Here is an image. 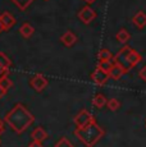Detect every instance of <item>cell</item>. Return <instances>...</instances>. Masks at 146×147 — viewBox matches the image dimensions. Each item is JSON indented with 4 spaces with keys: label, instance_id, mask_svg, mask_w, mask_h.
Segmentation results:
<instances>
[{
    "label": "cell",
    "instance_id": "6da1fadb",
    "mask_svg": "<svg viewBox=\"0 0 146 147\" xmlns=\"http://www.w3.org/2000/svg\"><path fill=\"white\" fill-rule=\"evenodd\" d=\"M4 120L16 133L22 134L30 125H32V123L35 121V117L23 104L17 102L5 114Z\"/></svg>",
    "mask_w": 146,
    "mask_h": 147
},
{
    "label": "cell",
    "instance_id": "7a4b0ae2",
    "mask_svg": "<svg viewBox=\"0 0 146 147\" xmlns=\"http://www.w3.org/2000/svg\"><path fill=\"white\" fill-rule=\"evenodd\" d=\"M73 133L86 147H94L104 137L105 131L94 120L82 128H76Z\"/></svg>",
    "mask_w": 146,
    "mask_h": 147
},
{
    "label": "cell",
    "instance_id": "3957f363",
    "mask_svg": "<svg viewBox=\"0 0 146 147\" xmlns=\"http://www.w3.org/2000/svg\"><path fill=\"white\" fill-rule=\"evenodd\" d=\"M141 54L137 53L136 50H133L132 47H130L128 45L123 46L122 49L118 51V54H116L113 61L116 64H119L126 69V72L131 70L133 67H136L137 64L141 61Z\"/></svg>",
    "mask_w": 146,
    "mask_h": 147
},
{
    "label": "cell",
    "instance_id": "277c9868",
    "mask_svg": "<svg viewBox=\"0 0 146 147\" xmlns=\"http://www.w3.org/2000/svg\"><path fill=\"white\" fill-rule=\"evenodd\" d=\"M94 120H95L94 115L86 109H82L81 111H78L77 115L73 118V123H74L76 128H82V127L87 125Z\"/></svg>",
    "mask_w": 146,
    "mask_h": 147
},
{
    "label": "cell",
    "instance_id": "5b68a950",
    "mask_svg": "<svg viewBox=\"0 0 146 147\" xmlns=\"http://www.w3.org/2000/svg\"><path fill=\"white\" fill-rule=\"evenodd\" d=\"M95 18H96V12H95L90 5H85V7L78 12V19H80L83 24H90Z\"/></svg>",
    "mask_w": 146,
    "mask_h": 147
},
{
    "label": "cell",
    "instance_id": "8992f818",
    "mask_svg": "<svg viewBox=\"0 0 146 147\" xmlns=\"http://www.w3.org/2000/svg\"><path fill=\"white\" fill-rule=\"evenodd\" d=\"M47 80L44 77L41 73H37V74H35L32 78L30 80V86L32 87L33 90H35L36 92H43L45 88H46L47 86Z\"/></svg>",
    "mask_w": 146,
    "mask_h": 147
},
{
    "label": "cell",
    "instance_id": "52a82bcc",
    "mask_svg": "<svg viewBox=\"0 0 146 147\" xmlns=\"http://www.w3.org/2000/svg\"><path fill=\"white\" fill-rule=\"evenodd\" d=\"M109 78H110V77H109V73L108 72H104L103 69H100V68H97V67H96V69L92 72V74H91L92 82H94L95 84H97V86H104Z\"/></svg>",
    "mask_w": 146,
    "mask_h": 147
},
{
    "label": "cell",
    "instance_id": "ba28073f",
    "mask_svg": "<svg viewBox=\"0 0 146 147\" xmlns=\"http://www.w3.org/2000/svg\"><path fill=\"white\" fill-rule=\"evenodd\" d=\"M126 73H127V72H126V69L122 65L114 63L113 67H112V69L109 70V77H110L112 80H114V81H118V80H120V78H122Z\"/></svg>",
    "mask_w": 146,
    "mask_h": 147
},
{
    "label": "cell",
    "instance_id": "9c48e42d",
    "mask_svg": "<svg viewBox=\"0 0 146 147\" xmlns=\"http://www.w3.org/2000/svg\"><path fill=\"white\" fill-rule=\"evenodd\" d=\"M132 23H133L135 26L139 28V30H142V28H145L146 27V13L142 12V10L137 12L133 16V18H132Z\"/></svg>",
    "mask_w": 146,
    "mask_h": 147
},
{
    "label": "cell",
    "instance_id": "30bf717a",
    "mask_svg": "<svg viewBox=\"0 0 146 147\" xmlns=\"http://www.w3.org/2000/svg\"><path fill=\"white\" fill-rule=\"evenodd\" d=\"M0 19H1L3 24H4L5 31H9L10 28L16 24V18L9 12H4V13L0 14Z\"/></svg>",
    "mask_w": 146,
    "mask_h": 147
},
{
    "label": "cell",
    "instance_id": "8fae6325",
    "mask_svg": "<svg viewBox=\"0 0 146 147\" xmlns=\"http://www.w3.org/2000/svg\"><path fill=\"white\" fill-rule=\"evenodd\" d=\"M60 41H62V44H63L64 46L71 47V46H73V45L76 44V41H77V36H76L72 31H67V32H64L63 35H62Z\"/></svg>",
    "mask_w": 146,
    "mask_h": 147
},
{
    "label": "cell",
    "instance_id": "7c38bea8",
    "mask_svg": "<svg viewBox=\"0 0 146 147\" xmlns=\"http://www.w3.org/2000/svg\"><path fill=\"white\" fill-rule=\"evenodd\" d=\"M31 137H32V140H35V141H40V142H43V141H45L47 138V133L43 127H37V128H35L32 131Z\"/></svg>",
    "mask_w": 146,
    "mask_h": 147
},
{
    "label": "cell",
    "instance_id": "4fadbf2b",
    "mask_svg": "<svg viewBox=\"0 0 146 147\" xmlns=\"http://www.w3.org/2000/svg\"><path fill=\"white\" fill-rule=\"evenodd\" d=\"M106 104H108V100H106L105 95L104 94H96L94 96V98H92V105L95 107H97V109H101V107L106 106Z\"/></svg>",
    "mask_w": 146,
    "mask_h": 147
},
{
    "label": "cell",
    "instance_id": "5bb4252c",
    "mask_svg": "<svg viewBox=\"0 0 146 147\" xmlns=\"http://www.w3.org/2000/svg\"><path fill=\"white\" fill-rule=\"evenodd\" d=\"M33 32H35V28L31 26L28 22H24V23L19 27V33H21L24 38H30L31 36L33 35Z\"/></svg>",
    "mask_w": 146,
    "mask_h": 147
},
{
    "label": "cell",
    "instance_id": "9a60e30c",
    "mask_svg": "<svg viewBox=\"0 0 146 147\" xmlns=\"http://www.w3.org/2000/svg\"><path fill=\"white\" fill-rule=\"evenodd\" d=\"M116 38H117L118 42H120V44H127L128 40L131 38V35H130V32H128L126 28H120V30L117 32Z\"/></svg>",
    "mask_w": 146,
    "mask_h": 147
},
{
    "label": "cell",
    "instance_id": "2e32d148",
    "mask_svg": "<svg viewBox=\"0 0 146 147\" xmlns=\"http://www.w3.org/2000/svg\"><path fill=\"white\" fill-rule=\"evenodd\" d=\"M97 59H99V61H112L114 59V56L110 53V50L101 49L99 51V54H97Z\"/></svg>",
    "mask_w": 146,
    "mask_h": 147
},
{
    "label": "cell",
    "instance_id": "e0dca14e",
    "mask_svg": "<svg viewBox=\"0 0 146 147\" xmlns=\"http://www.w3.org/2000/svg\"><path fill=\"white\" fill-rule=\"evenodd\" d=\"M19 10H26L35 0H10Z\"/></svg>",
    "mask_w": 146,
    "mask_h": 147
},
{
    "label": "cell",
    "instance_id": "ac0fdd59",
    "mask_svg": "<svg viewBox=\"0 0 146 147\" xmlns=\"http://www.w3.org/2000/svg\"><path fill=\"white\" fill-rule=\"evenodd\" d=\"M12 65V60L8 58V55L5 53L0 51V68H4V69H9Z\"/></svg>",
    "mask_w": 146,
    "mask_h": 147
},
{
    "label": "cell",
    "instance_id": "d6986e66",
    "mask_svg": "<svg viewBox=\"0 0 146 147\" xmlns=\"http://www.w3.org/2000/svg\"><path fill=\"white\" fill-rule=\"evenodd\" d=\"M106 106H108V109L110 110V111H117V110L120 107V102L117 100V98H110V100H108Z\"/></svg>",
    "mask_w": 146,
    "mask_h": 147
},
{
    "label": "cell",
    "instance_id": "ffe728a7",
    "mask_svg": "<svg viewBox=\"0 0 146 147\" xmlns=\"http://www.w3.org/2000/svg\"><path fill=\"white\" fill-rule=\"evenodd\" d=\"M55 147H73L72 142L69 140H67L66 137H62L60 140L55 143Z\"/></svg>",
    "mask_w": 146,
    "mask_h": 147
},
{
    "label": "cell",
    "instance_id": "44dd1931",
    "mask_svg": "<svg viewBox=\"0 0 146 147\" xmlns=\"http://www.w3.org/2000/svg\"><path fill=\"white\" fill-rule=\"evenodd\" d=\"M114 63H112V61H99V64H97V68H100V69H103L104 72H108L112 69V67H113Z\"/></svg>",
    "mask_w": 146,
    "mask_h": 147
},
{
    "label": "cell",
    "instance_id": "7402d4cb",
    "mask_svg": "<svg viewBox=\"0 0 146 147\" xmlns=\"http://www.w3.org/2000/svg\"><path fill=\"white\" fill-rule=\"evenodd\" d=\"M0 86L3 87V88H5L8 91V90L10 88V87L13 86V82L9 80V78H8V76L7 77H3L1 80H0Z\"/></svg>",
    "mask_w": 146,
    "mask_h": 147
},
{
    "label": "cell",
    "instance_id": "603a6c76",
    "mask_svg": "<svg viewBox=\"0 0 146 147\" xmlns=\"http://www.w3.org/2000/svg\"><path fill=\"white\" fill-rule=\"evenodd\" d=\"M139 76H140V78H141L142 81H145V82H146V67L141 68V70L139 72Z\"/></svg>",
    "mask_w": 146,
    "mask_h": 147
},
{
    "label": "cell",
    "instance_id": "cb8c5ba5",
    "mask_svg": "<svg viewBox=\"0 0 146 147\" xmlns=\"http://www.w3.org/2000/svg\"><path fill=\"white\" fill-rule=\"evenodd\" d=\"M28 147H43V142H40V141H35L33 140L32 142L30 143Z\"/></svg>",
    "mask_w": 146,
    "mask_h": 147
},
{
    "label": "cell",
    "instance_id": "d4e9b609",
    "mask_svg": "<svg viewBox=\"0 0 146 147\" xmlns=\"http://www.w3.org/2000/svg\"><path fill=\"white\" fill-rule=\"evenodd\" d=\"M5 131V120H3L1 118H0V134H3Z\"/></svg>",
    "mask_w": 146,
    "mask_h": 147
},
{
    "label": "cell",
    "instance_id": "484cf974",
    "mask_svg": "<svg viewBox=\"0 0 146 147\" xmlns=\"http://www.w3.org/2000/svg\"><path fill=\"white\" fill-rule=\"evenodd\" d=\"M8 72H9V69H4V68H0V80H1L3 77H7Z\"/></svg>",
    "mask_w": 146,
    "mask_h": 147
},
{
    "label": "cell",
    "instance_id": "4316f807",
    "mask_svg": "<svg viewBox=\"0 0 146 147\" xmlns=\"http://www.w3.org/2000/svg\"><path fill=\"white\" fill-rule=\"evenodd\" d=\"M7 92H8V91H7V90H5V88H3V87H1V86H0V100H1V98H3V97H4V96H5V95H7Z\"/></svg>",
    "mask_w": 146,
    "mask_h": 147
},
{
    "label": "cell",
    "instance_id": "83f0119b",
    "mask_svg": "<svg viewBox=\"0 0 146 147\" xmlns=\"http://www.w3.org/2000/svg\"><path fill=\"white\" fill-rule=\"evenodd\" d=\"M3 31H5V28H4V24H3L1 19H0V33H1V32H3Z\"/></svg>",
    "mask_w": 146,
    "mask_h": 147
},
{
    "label": "cell",
    "instance_id": "f1b7e54d",
    "mask_svg": "<svg viewBox=\"0 0 146 147\" xmlns=\"http://www.w3.org/2000/svg\"><path fill=\"white\" fill-rule=\"evenodd\" d=\"M83 1H85L87 5H91L92 3H95V1H96V0H83Z\"/></svg>",
    "mask_w": 146,
    "mask_h": 147
},
{
    "label": "cell",
    "instance_id": "f546056e",
    "mask_svg": "<svg viewBox=\"0 0 146 147\" xmlns=\"http://www.w3.org/2000/svg\"><path fill=\"white\" fill-rule=\"evenodd\" d=\"M45 1H49V0H45Z\"/></svg>",
    "mask_w": 146,
    "mask_h": 147
}]
</instances>
